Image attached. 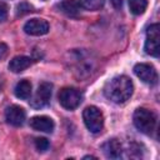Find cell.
Listing matches in <instances>:
<instances>
[{
  "instance_id": "5",
  "label": "cell",
  "mask_w": 160,
  "mask_h": 160,
  "mask_svg": "<svg viewBox=\"0 0 160 160\" xmlns=\"http://www.w3.org/2000/svg\"><path fill=\"white\" fill-rule=\"evenodd\" d=\"M145 52L154 58L159 56V52H160V26L159 24H152L146 30Z\"/></svg>"
},
{
  "instance_id": "8",
  "label": "cell",
  "mask_w": 160,
  "mask_h": 160,
  "mask_svg": "<svg viewBox=\"0 0 160 160\" xmlns=\"http://www.w3.org/2000/svg\"><path fill=\"white\" fill-rule=\"evenodd\" d=\"M49 29H50L49 22L44 19H30L24 25V31L28 35H32V36L45 35L49 32Z\"/></svg>"
},
{
  "instance_id": "20",
  "label": "cell",
  "mask_w": 160,
  "mask_h": 160,
  "mask_svg": "<svg viewBox=\"0 0 160 160\" xmlns=\"http://www.w3.org/2000/svg\"><path fill=\"white\" fill-rule=\"evenodd\" d=\"M6 18H8V5L0 1V22L5 21Z\"/></svg>"
},
{
  "instance_id": "13",
  "label": "cell",
  "mask_w": 160,
  "mask_h": 160,
  "mask_svg": "<svg viewBox=\"0 0 160 160\" xmlns=\"http://www.w3.org/2000/svg\"><path fill=\"white\" fill-rule=\"evenodd\" d=\"M31 64V59L28 58V56H24V55H19V56H15L10 60L9 62V70L12 71V72H21L24 71L25 69H28Z\"/></svg>"
},
{
  "instance_id": "17",
  "label": "cell",
  "mask_w": 160,
  "mask_h": 160,
  "mask_svg": "<svg viewBox=\"0 0 160 160\" xmlns=\"http://www.w3.org/2000/svg\"><path fill=\"white\" fill-rule=\"evenodd\" d=\"M80 4L82 9L95 11V10H100L104 6L105 0H80Z\"/></svg>"
},
{
  "instance_id": "2",
  "label": "cell",
  "mask_w": 160,
  "mask_h": 160,
  "mask_svg": "<svg viewBox=\"0 0 160 160\" xmlns=\"http://www.w3.org/2000/svg\"><path fill=\"white\" fill-rule=\"evenodd\" d=\"M132 121L135 128L144 132V134H151L155 130L156 126V115L154 111L145 109V108H139L135 110L134 116H132Z\"/></svg>"
},
{
  "instance_id": "16",
  "label": "cell",
  "mask_w": 160,
  "mask_h": 160,
  "mask_svg": "<svg viewBox=\"0 0 160 160\" xmlns=\"http://www.w3.org/2000/svg\"><path fill=\"white\" fill-rule=\"evenodd\" d=\"M129 8L134 15H141L148 8V0H129Z\"/></svg>"
},
{
  "instance_id": "3",
  "label": "cell",
  "mask_w": 160,
  "mask_h": 160,
  "mask_svg": "<svg viewBox=\"0 0 160 160\" xmlns=\"http://www.w3.org/2000/svg\"><path fill=\"white\" fill-rule=\"evenodd\" d=\"M82 119L85 122V126L89 131L96 134L102 130L104 126V115L101 110L96 106H88L82 111Z\"/></svg>"
},
{
  "instance_id": "23",
  "label": "cell",
  "mask_w": 160,
  "mask_h": 160,
  "mask_svg": "<svg viewBox=\"0 0 160 160\" xmlns=\"http://www.w3.org/2000/svg\"><path fill=\"white\" fill-rule=\"evenodd\" d=\"M1 90H2V80L0 78V92H1Z\"/></svg>"
},
{
  "instance_id": "6",
  "label": "cell",
  "mask_w": 160,
  "mask_h": 160,
  "mask_svg": "<svg viewBox=\"0 0 160 160\" xmlns=\"http://www.w3.org/2000/svg\"><path fill=\"white\" fill-rule=\"evenodd\" d=\"M51 92H52V85L50 82H41L39 85L32 100L30 101V105L34 109L44 108L45 105L49 104L50 98H51Z\"/></svg>"
},
{
  "instance_id": "11",
  "label": "cell",
  "mask_w": 160,
  "mask_h": 160,
  "mask_svg": "<svg viewBox=\"0 0 160 160\" xmlns=\"http://www.w3.org/2000/svg\"><path fill=\"white\" fill-rule=\"evenodd\" d=\"M76 66H75V74L79 78H86L91 74L94 69V61L90 58H86L84 54H79L76 58Z\"/></svg>"
},
{
  "instance_id": "10",
  "label": "cell",
  "mask_w": 160,
  "mask_h": 160,
  "mask_svg": "<svg viewBox=\"0 0 160 160\" xmlns=\"http://www.w3.org/2000/svg\"><path fill=\"white\" fill-rule=\"evenodd\" d=\"M30 126L36 130V131H42V132H52L55 124L54 120L49 116L41 115V116H34L30 119Z\"/></svg>"
},
{
  "instance_id": "9",
  "label": "cell",
  "mask_w": 160,
  "mask_h": 160,
  "mask_svg": "<svg viewBox=\"0 0 160 160\" xmlns=\"http://www.w3.org/2000/svg\"><path fill=\"white\" fill-rule=\"evenodd\" d=\"M26 118L25 110L19 105H11L5 111V120L12 126H20L24 124Z\"/></svg>"
},
{
  "instance_id": "1",
  "label": "cell",
  "mask_w": 160,
  "mask_h": 160,
  "mask_svg": "<svg viewBox=\"0 0 160 160\" xmlns=\"http://www.w3.org/2000/svg\"><path fill=\"white\" fill-rule=\"evenodd\" d=\"M132 91V81L125 75L112 78L104 86V95L115 104H122L128 101L131 98Z\"/></svg>"
},
{
  "instance_id": "14",
  "label": "cell",
  "mask_w": 160,
  "mask_h": 160,
  "mask_svg": "<svg viewBox=\"0 0 160 160\" xmlns=\"http://www.w3.org/2000/svg\"><path fill=\"white\" fill-rule=\"evenodd\" d=\"M14 92H15V96L19 98V99H22V100H26L30 98L31 95V82L26 79L24 80H20L15 89H14Z\"/></svg>"
},
{
  "instance_id": "18",
  "label": "cell",
  "mask_w": 160,
  "mask_h": 160,
  "mask_svg": "<svg viewBox=\"0 0 160 160\" xmlns=\"http://www.w3.org/2000/svg\"><path fill=\"white\" fill-rule=\"evenodd\" d=\"M35 148L40 152L46 151L49 149V141H48V139H45V138H38V139H35Z\"/></svg>"
},
{
  "instance_id": "15",
  "label": "cell",
  "mask_w": 160,
  "mask_h": 160,
  "mask_svg": "<svg viewBox=\"0 0 160 160\" xmlns=\"http://www.w3.org/2000/svg\"><path fill=\"white\" fill-rule=\"evenodd\" d=\"M60 8L68 15L74 16V15H76L79 12V10L81 8V4H80V0H65V1L61 2Z\"/></svg>"
},
{
  "instance_id": "22",
  "label": "cell",
  "mask_w": 160,
  "mask_h": 160,
  "mask_svg": "<svg viewBox=\"0 0 160 160\" xmlns=\"http://www.w3.org/2000/svg\"><path fill=\"white\" fill-rule=\"evenodd\" d=\"M111 4L114 5V8L119 9V8H121V5H122V0H111Z\"/></svg>"
},
{
  "instance_id": "21",
  "label": "cell",
  "mask_w": 160,
  "mask_h": 160,
  "mask_svg": "<svg viewBox=\"0 0 160 160\" xmlns=\"http://www.w3.org/2000/svg\"><path fill=\"white\" fill-rule=\"evenodd\" d=\"M8 51H9L8 45H6V44H4V42H0V60H2V59H5V58H6Z\"/></svg>"
},
{
  "instance_id": "19",
  "label": "cell",
  "mask_w": 160,
  "mask_h": 160,
  "mask_svg": "<svg viewBox=\"0 0 160 160\" xmlns=\"http://www.w3.org/2000/svg\"><path fill=\"white\" fill-rule=\"evenodd\" d=\"M31 9H32V8H31L29 4L21 2V4H19V6H18V15H24V14H26V12H30V11H32Z\"/></svg>"
},
{
  "instance_id": "4",
  "label": "cell",
  "mask_w": 160,
  "mask_h": 160,
  "mask_svg": "<svg viewBox=\"0 0 160 160\" xmlns=\"http://www.w3.org/2000/svg\"><path fill=\"white\" fill-rule=\"evenodd\" d=\"M82 101V94L75 88H62L59 92V102L66 110L76 109Z\"/></svg>"
},
{
  "instance_id": "12",
  "label": "cell",
  "mask_w": 160,
  "mask_h": 160,
  "mask_svg": "<svg viewBox=\"0 0 160 160\" xmlns=\"http://www.w3.org/2000/svg\"><path fill=\"white\" fill-rule=\"evenodd\" d=\"M101 149H102L104 154L106 155V158H110V159L121 158L122 148H121V144L118 139H109L106 142H104L101 145Z\"/></svg>"
},
{
  "instance_id": "7",
  "label": "cell",
  "mask_w": 160,
  "mask_h": 160,
  "mask_svg": "<svg viewBox=\"0 0 160 160\" xmlns=\"http://www.w3.org/2000/svg\"><path fill=\"white\" fill-rule=\"evenodd\" d=\"M134 72L142 82L148 85H155L158 82V72L155 68L150 64H145V62L136 64L134 66Z\"/></svg>"
}]
</instances>
